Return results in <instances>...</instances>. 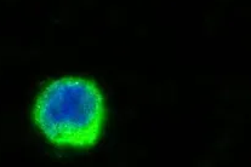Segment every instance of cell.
I'll list each match as a JSON object with an SVG mask.
<instances>
[{
	"instance_id": "obj_1",
	"label": "cell",
	"mask_w": 251,
	"mask_h": 167,
	"mask_svg": "<svg viewBox=\"0 0 251 167\" xmlns=\"http://www.w3.org/2000/svg\"><path fill=\"white\" fill-rule=\"evenodd\" d=\"M33 117L38 128L53 144L90 148L103 128V96L88 79H58L39 95Z\"/></svg>"
}]
</instances>
